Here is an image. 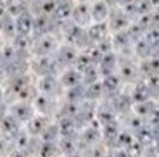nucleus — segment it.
Returning a JSON list of instances; mask_svg holds the SVG:
<instances>
[{
	"mask_svg": "<svg viewBox=\"0 0 159 157\" xmlns=\"http://www.w3.org/2000/svg\"><path fill=\"white\" fill-rule=\"evenodd\" d=\"M71 17H73V21H75V24H78V26H81V28L88 26V24L92 23L90 7H88L87 4H83V2H80L78 5H75V7H73Z\"/></svg>",
	"mask_w": 159,
	"mask_h": 157,
	"instance_id": "nucleus-1",
	"label": "nucleus"
},
{
	"mask_svg": "<svg viewBox=\"0 0 159 157\" xmlns=\"http://www.w3.org/2000/svg\"><path fill=\"white\" fill-rule=\"evenodd\" d=\"M90 12H92V21H93V23H106V21L109 19L111 9H109L107 2L97 0L95 4L90 7Z\"/></svg>",
	"mask_w": 159,
	"mask_h": 157,
	"instance_id": "nucleus-2",
	"label": "nucleus"
},
{
	"mask_svg": "<svg viewBox=\"0 0 159 157\" xmlns=\"http://www.w3.org/2000/svg\"><path fill=\"white\" fill-rule=\"evenodd\" d=\"M16 29H17V35H26L30 36V33L33 31V24H35V19L31 17L30 12H23L16 17Z\"/></svg>",
	"mask_w": 159,
	"mask_h": 157,
	"instance_id": "nucleus-3",
	"label": "nucleus"
},
{
	"mask_svg": "<svg viewBox=\"0 0 159 157\" xmlns=\"http://www.w3.org/2000/svg\"><path fill=\"white\" fill-rule=\"evenodd\" d=\"M71 14H73V4L71 2H69V0H57L54 16H56L57 19L64 21V19H68V17H71Z\"/></svg>",
	"mask_w": 159,
	"mask_h": 157,
	"instance_id": "nucleus-4",
	"label": "nucleus"
},
{
	"mask_svg": "<svg viewBox=\"0 0 159 157\" xmlns=\"http://www.w3.org/2000/svg\"><path fill=\"white\" fill-rule=\"evenodd\" d=\"M5 7H7L9 14L17 17L19 14L26 12V2H24V0H7V2H5Z\"/></svg>",
	"mask_w": 159,
	"mask_h": 157,
	"instance_id": "nucleus-5",
	"label": "nucleus"
},
{
	"mask_svg": "<svg viewBox=\"0 0 159 157\" xmlns=\"http://www.w3.org/2000/svg\"><path fill=\"white\" fill-rule=\"evenodd\" d=\"M57 0H42V12L43 14H54Z\"/></svg>",
	"mask_w": 159,
	"mask_h": 157,
	"instance_id": "nucleus-6",
	"label": "nucleus"
},
{
	"mask_svg": "<svg viewBox=\"0 0 159 157\" xmlns=\"http://www.w3.org/2000/svg\"><path fill=\"white\" fill-rule=\"evenodd\" d=\"M145 42H147V43L151 45L152 48H154V47H157V45H159V29H152V31L147 35Z\"/></svg>",
	"mask_w": 159,
	"mask_h": 157,
	"instance_id": "nucleus-7",
	"label": "nucleus"
},
{
	"mask_svg": "<svg viewBox=\"0 0 159 157\" xmlns=\"http://www.w3.org/2000/svg\"><path fill=\"white\" fill-rule=\"evenodd\" d=\"M78 2H83V4H87V2H88V0H78Z\"/></svg>",
	"mask_w": 159,
	"mask_h": 157,
	"instance_id": "nucleus-8",
	"label": "nucleus"
}]
</instances>
